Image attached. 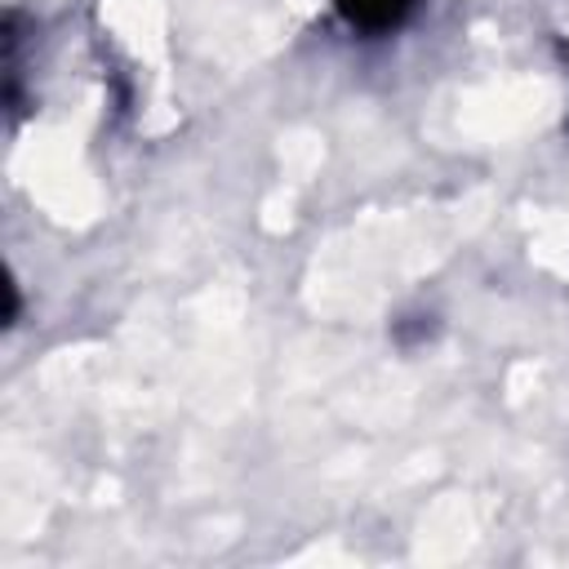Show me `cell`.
I'll list each match as a JSON object with an SVG mask.
<instances>
[{
	"label": "cell",
	"mask_w": 569,
	"mask_h": 569,
	"mask_svg": "<svg viewBox=\"0 0 569 569\" xmlns=\"http://www.w3.org/2000/svg\"><path fill=\"white\" fill-rule=\"evenodd\" d=\"M409 9H413V0H338V13L365 31H387V27L405 22Z\"/></svg>",
	"instance_id": "cell-1"
}]
</instances>
